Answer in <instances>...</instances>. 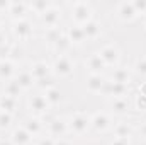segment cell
I'll use <instances>...</instances> for the list:
<instances>
[{
  "label": "cell",
  "mask_w": 146,
  "mask_h": 145,
  "mask_svg": "<svg viewBox=\"0 0 146 145\" xmlns=\"http://www.w3.org/2000/svg\"><path fill=\"white\" fill-rule=\"evenodd\" d=\"M63 7L68 10L72 24H76V26H83L95 17V9L90 2H80V0L78 2H68Z\"/></svg>",
  "instance_id": "1"
},
{
  "label": "cell",
  "mask_w": 146,
  "mask_h": 145,
  "mask_svg": "<svg viewBox=\"0 0 146 145\" xmlns=\"http://www.w3.org/2000/svg\"><path fill=\"white\" fill-rule=\"evenodd\" d=\"M66 121H68V130H70V135L72 138H80V137H85L88 132H90V113L83 111V109H76L70 113L66 116Z\"/></svg>",
  "instance_id": "2"
},
{
  "label": "cell",
  "mask_w": 146,
  "mask_h": 145,
  "mask_svg": "<svg viewBox=\"0 0 146 145\" xmlns=\"http://www.w3.org/2000/svg\"><path fill=\"white\" fill-rule=\"evenodd\" d=\"M34 29H36V26L29 17L21 19V21H14L9 26V33L12 36V41L19 43V44H24V43L31 41L34 38Z\"/></svg>",
  "instance_id": "3"
},
{
  "label": "cell",
  "mask_w": 146,
  "mask_h": 145,
  "mask_svg": "<svg viewBox=\"0 0 146 145\" xmlns=\"http://www.w3.org/2000/svg\"><path fill=\"white\" fill-rule=\"evenodd\" d=\"M26 109H27V114L31 116H37V118H46L53 109L49 108L46 97L42 92H29L26 94Z\"/></svg>",
  "instance_id": "4"
},
{
  "label": "cell",
  "mask_w": 146,
  "mask_h": 145,
  "mask_svg": "<svg viewBox=\"0 0 146 145\" xmlns=\"http://www.w3.org/2000/svg\"><path fill=\"white\" fill-rule=\"evenodd\" d=\"M44 123H46V135L53 137L54 140L58 138H65L70 135V130H68V121H66V116H60V114H48L46 118H42Z\"/></svg>",
  "instance_id": "5"
},
{
  "label": "cell",
  "mask_w": 146,
  "mask_h": 145,
  "mask_svg": "<svg viewBox=\"0 0 146 145\" xmlns=\"http://www.w3.org/2000/svg\"><path fill=\"white\" fill-rule=\"evenodd\" d=\"M76 70V63L73 60L72 55H65V56H54L51 62V72L53 75L61 80V79H70L75 75Z\"/></svg>",
  "instance_id": "6"
},
{
  "label": "cell",
  "mask_w": 146,
  "mask_h": 145,
  "mask_svg": "<svg viewBox=\"0 0 146 145\" xmlns=\"http://www.w3.org/2000/svg\"><path fill=\"white\" fill-rule=\"evenodd\" d=\"M114 121H115V118L109 111H95L90 114V132L99 133V135L110 133Z\"/></svg>",
  "instance_id": "7"
},
{
  "label": "cell",
  "mask_w": 146,
  "mask_h": 145,
  "mask_svg": "<svg viewBox=\"0 0 146 145\" xmlns=\"http://www.w3.org/2000/svg\"><path fill=\"white\" fill-rule=\"evenodd\" d=\"M97 55L100 56V60L106 63L107 68H115V67L121 65L122 51H121V48H119L115 43H112V41L104 43V44L97 50Z\"/></svg>",
  "instance_id": "8"
},
{
  "label": "cell",
  "mask_w": 146,
  "mask_h": 145,
  "mask_svg": "<svg viewBox=\"0 0 146 145\" xmlns=\"http://www.w3.org/2000/svg\"><path fill=\"white\" fill-rule=\"evenodd\" d=\"M114 17L119 22H122V24H133L134 21L139 19V15L136 14L131 0H124V2L114 3Z\"/></svg>",
  "instance_id": "9"
},
{
  "label": "cell",
  "mask_w": 146,
  "mask_h": 145,
  "mask_svg": "<svg viewBox=\"0 0 146 145\" xmlns=\"http://www.w3.org/2000/svg\"><path fill=\"white\" fill-rule=\"evenodd\" d=\"M107 101V108L109 113L117 118V119H122V118H131V101L129 97H112V99H106Z\"/></svg>",
  "instance_id": "10"
},
{
  "label": "cell",
  "mask_w": 146,
  "mask_h": 145,
  "mask_svg": "<svg viewBox=\"0 0 146 145\" xmlns=\"http://www.w3.org/2000/svg\"><path fill=\"white\" fill-rule=\"evenodd\" d=\"M61 19H63V7L60 3H54L48 12H44L37 19V22L42 29H53L61 26Z\"/></svg>",
  "instance_id": "11"
},
{
  "label": "cell",
  "mask_w": 146,
  "mask_h": 145,
  "mask_svg": "<svg viewBox=\"0 0 146 145\" xmlns=\"http://www.w3.org/2000/svg\"><path fill=\"white\" fill-rule=\"evenodd\" d=\"M110 133H112V137H117V138H133L136 133V119H133V118L115 119Z\"/></svg>",
  "instance_id": "12"
},
{
  "label": "cell",
  "mask_w": 146,
  "mask_h": 145,
  "mask_svg": "<svg viewBox=\"0 0 146 145\" xmlns=\"http://www.w3.org/2000/svg\"><path fill=\"white\" fill-rule=\"evenodd\" d=\"M133 92V85H126V84H119V82H112L107 79L102 96L106 99H112V97H129Z\"/></svg>",
  "instance_id": "13"
},
{
  "label": "cell",
  "mask_w": 146,
  "mask_h": 145,
  "mask_svg": "<svg viewBox=\"0 0 146 145\" xmlns=\"http://www.w3.org/2000/svg\"><path fill=\"white\" fill-rule=\"evenodd\" d=\"M21 126L26 128V130L33 135L34 140L39 138V137H42V135H46V123H44L42 118H37V116H31V114H27L26 118H22Z\"/></svg>",
  "instance_id": "14"
},
{
  "label": "cell",
  "mask_w": 146,
  "mask_h": 145,
  "mask_svg": "<svg viewBox=\"0 0 146 145\" xmlns=\"http://www.w3.org/2000/svg\"><path fill=\"white\" fill-rule=\"evenodd\" d=\"M106 77L112 82H119V84H126V85H133V80H134L131 67H127V65H119L115 68H110V72L106 73Z\"/></svg>",
  "instance_id": "15"
},
{
  "label": "cell",
  "mask_w": 146,
  "mask_h": 145,
  "mask_svg": "<svg viewBox=\"0 0 146 145\" xmlns=\"http://www.w3.org/2000/svg\"><path fill=\"white\" fill-rule=\"evenodd\" d=\"M82 29H83V34H85L87 43L99 41L100 38L104 36V24H102V21H99L97 17H94L92 21H88L87 24H83Z\"/></svg>",
  "instance_id": "16"
},
{
  "label": "cell",
  "mask_w": 146,
  "mask_h": 145,
  "mask_svg": "<svg viewBox=\"0 0 146 145\" xmlns=\"http://www.w3.org/2000/svg\"><path fill=\"white\" fill-rule=\"evenodd\" d=\"M106 82H107L106 75H100V73H87L85 75V89L88 94H94V96L100 94L102 96Z\"/></svg>",
  "instance_id": "17"
},
{
  "label": "cell",
  "mask_w": 146,
  "mask_h": 145,
  "mask_svg": "<svg viewBox=\"0 0 146 145\" xmlns=\"http://www.w3.org/2000/svg\"><path fill=\"white\" fill-rule=\"evenodd\" d=\"M31 14L29 10V2H10V7L7 10V19L10 22L14 21H21V19H27Z\"/></svg>",
  "instance_id": "18"
},
{
  "label": "cell",
  "mask_w": 146,
  "mask_h": 145,
  "mask_svg": "<svg viewBox=\"0 0 146 145\" xmlns=\"http://www.w3.org/2000/svg\"><path fill=\"white\" fill-rule=\"evenodd\" d=\"M83 68L87 73H100V75H106V70H107L106 63L100 60L97 51H94L83 58Z\"/></svg>",
  "instance_id": "19"
},
{
  "label": "cell",
  "mask_w": 146,
  "mask_h": 145,
  "mask_svg": "<svg viewBox=\"0 0 146 145\" xmlns=\"http://www.w3.org/2000/svg\"><path fill=\"white\" fill-rule=\"evenodd\" d=\"M9 140H10V144L12 145H34V138H33V135H31L26 128H22L21 125L14 126V128L10 130V133H9Z\"/></svg>",
  "instance_id": "20"
},
{
  "label": "cell",
  "mask_w": 146,
  "mask_h": 145,
  "mask_svg": "<svg viewBox=\"0 0 146 145\" xmlns=\"http://www.w3.org/2000/svg\"><path fill=\"white\" fill-rule=\"evenodd\" d=\"M14 80L19 84V87L22 89L24 94H29L36 87V80H34V77H33V73H31L29 68H19V72H17Z\"/></svg>",
  "instance_id": "21"
},
{
  "label": "cell",
  "mask_w": 146,
  "mask_h": 145,
  "mask_svg": "<svg viewBox=\"0 0 146 145\" xmlns=\"http://www.w3.org/2000/svg\"><path fill=\"white\" fill-rule=\"evenodd\" d=\"M19 72V63L12 62V60H0V82L5 84L12 79H15V75Z\"/></svg>",
  "instance_id": "22"
},
{
  "label": "cell",
  "mask_w": 146,
  "mask_h": 145,
  "mask_svg": "<svg viewBox=\"0 0 146 145\" xmlns=\"http://www.w3.org/2000/svg\"><path fill=\"white\" fill-rule=\"evenodd\" d=\"M65 34H66L68 39H70V43L73 44V48L83 46V44L87 43L82 26H76V24H68V26H65Z\"/></svg>",
  "instance_id": "23"
},
{
  "label": "cell",
  "mask_w": 146,
  "mask_h": 145,
  "mask_svg": "<svg viewBox=\"0 0 146 145\" xmlns=\"http://www.w3.org/2000/svg\"><path fill=\"white\" fill-rule=\"evenodd\" d=\"M29 70L33 73L34 80H41L44 77H49L53 75L51 72V62H46V60H36L29 65Z\"/></svg>",
  "instance_id": "24"
},
{
  "label": "cell",
  "mask_w": 146,
  "mask_h": 145,
  "mask_svg": "<svg viewBox=\"0 0 146 145\" xmlns=\"http://www.w3.org/2000/svg\"><path fill=\"white\" fill-rule=\"evenodd\" d=\"M49 50H51V53H53L54 56H65V55H70L73 51V44L70 43V39L66 38L65 31H63V34L56 39V43H54Z\"/></svg>",
  "instance_id": "25"
},
{
  "label": "cell",
  "mask_w": 146,
  "mask_h": 145,
  "mask_svg": "<svg viewBox=\"0 0 146 145\" xmlns=\"http://www.w3.org/2000/svg\"><path fill=\"white\" fill-rule=\"evenodd\" d=\"M54 5V2H51V0H33V2H29V10H31V14L39 19L44 12H48L51 7Z\"/></svg>",
  "instance_id": "26"
},
{
  "label": "cell",
  "mask_w": 146,
  "mask_h": 145,
  "mask_svg": "<svg viewBox=\"0 0 146 145\" xmlns=\"http://www.w3.org/2000/svg\"><path fill=\"white\" fill-rule=\"evenodd\" d=\"M131 72L134 75V79L146 80V55L136 56V60H134L133 65H131Z\"/></svg>",
  "instance_id": "27"
},
{
  "label": "cell",
  "mask_w": 146,
  "mask_h": 145,
  "mask_svg": "<svg viewBox=\"0 0 146 145\" xmlns=\"http://www.w3.org/2000/svg\"><path fill=\"white\" fill-rule=\"evenodd\" d=\"M44 94V97H46V101H48V104H49V108H58L61 103H63V92H61V89L56 85V87H53V89H49V91H46V92H42Z\"/></svg>",
  "instance_id": "28"
},
{
  "label": "cell",
  "mask_w": 146,
  "mask_h": 145,
  "mask_svg": "<svg viewBox=\"0 0 146 145\" xmlns=\"http://www.w3.org/2000/svg\"><path fill=\"white\" fill-rule=\"evenodd\" d=\"M2 94L3 96H10V97H15V99H21L24 96L22 89L19 87V84L14 79L9 80V82H5V84H2Z\"/></svg>",
  "instance_id": "29"
},
{
  "label": "cell",
  "mask_w": 146,
  "mask_h": 145,
  "mask_svg": "<svg viewBox=\"0 0 146 145\" xmlns=\"http://www.w3.org/2000/svg\"><path fill=\"white\" fill-rule=\"evenodd\" d=\"M63 31H65V28L63 26H60V28H53V29H42V36L41 39L44 41V44H48L49 48L56 43V39L63 34Z\"/></svg>",
  "instance_id": "30"
},
{
  "label": "cell",
  "mask_w": 146,
  "mask_h": 145,
  "mask_svg": "<svg viewBox=\"0 0 146 145\" xmlns=\"http://www.w3.org/2000/svg\"><path fill=\"white\" fill-rule=\"evenodd\" d=\"M0 109L3 113H10V114H17L19 109V99L10 97V96H0Z\"/></svg>",
  "instance_id": "31"
},
{
  "label": "cell",
  "mask_w": 146,
  "mask_h": 145,
  "mask_svg": "<svg viewBox=\"0 0 146 145\" xmlns=\"http://www.w3.org/2000/svg\"><path fill=\"white\" fill-rule=\"evenodd\" d=\"M131 96H133V103H131L133 111H136L139 114H145L146 113V96L139 94V92H134V91L131 92Z\"/></svg>",
  "instance_id": "32"
},
{
  "label": "cell",
  "mask_w": 146,
  "mask_h": 145,
  "mask_svg": "<svg viewBox=\"0 0 146 145\" xmlns=\"http://www.w3.org/2000/svg\"><path fill=\"white\" fill-rule=\"evenodd\" d=\"M56 85H58V79L54 75H49V77H44L41 80H36V87L34 89H37L39 92H46V91H49V89H53Z\"/></svg>",
  "instance_id": "33"
},
{
  "label": "cell",
  "mask_w": 146,
  "mask_h": 145,
  "mask_svg": "<svg viewBox=\"0 0 146 145\" xmlns=\"http://www.w3.org/2000/svg\"><path fill=\"white\" fill-rule=\"evenodd\" d=\"M15 119V114H10V113H0V133L3 132H9L12 130V123Z\"/></svg>",
  "instance_id": "34"
},
{
  "label": "cell",
  "mask_w": 146,
  "mask_h": 145,
  "mask_svg": "<svg viewBox=\"0 0 146 145\" xmlns=\"http://www.w3.org/2000/svg\"><path fill=\"white\" fill-rule=\"evenodd\" d=\"M134 137H138L143 144H146V119L136 121V133Z\"/></svg>",
  "instance_id": "35"
},
{
  "label": "cell",
  "mask_w": 146,
  "mask_h": 145,
  "mask_svg": "<svg viewBox=\"0 0 146 145\" xmlns=\"http://www.w3.org/2000/svg\"><path fill=\"white\" fill-rule=\"evenodd\" d=\"M133 7L139 17H146V0H133Z\"/></svg>",
  "instance_id": "36"
},
{
  "label": "cell",
  "mask_w": 146,
  "mask_h": 145,
  "mask_svg": "<svg viewBox=\"0 0 146 145\" xmlns=\"http://www.w3.org/2000/svg\"><path fill=\"white\" fill-rule=\"evenodd\" d=\"M54 144H56V140L49 135H42V137L34 140V145H54Z\"/></svg>",
  "instance_id": "37"
},
{
  "label": "cell",
  "mask_w": 146,
  "mask_h": 145,
  "mask_svg": "<svg viewBox=\"0 0 146 145\" xmlns=\"http://www.w3.org/2000/svg\"><path fill=\"white\" fill-rule=\"evenodd\" d=\"M109 145H133L131 138H117V137H112L109 140Z\"/></svg>",
  "instance_id": "38"
},
{
  "label": "cell",
  "mask_w": 146,
  "mask_h": 145,
  "mask_svg": "<svg viewBox=\"0 0 146 145\" xmlns=\"http://www.w3.org/2000/svg\"><path fill=\"white\" fill-rule=\"evenodd\" d=\"M9 7H10V0H0V15H2V17L7 15Z\"/></svg>",
  "instance_id": "39"
},
{
  "label": "cell",
  "mask_w": 146,
  "mask_h": 145,
  "mask_svg": "<svg viewBox=\"0 0 146 145\" xmlns=\"http://www.w3.org/2000/svg\"><path fill=\"white\" fill-rule=\"evenodd\" d=\"M134 92H139V94H143L146 96V80H141V82H138L136 85H134V89H133Z\"/></svg>",
  "instance_id": "40"
},
{
  "label": "cell",
  "mask_w": 146,
  "mask_h": 145,
  "mask_svg": "<svg viewBox=\"0 0 146 145\" xmlns=\"http://www.w3.org/2000/svg\"><path fill=\"white\" fill-rule=\"evenodd\" d=\"M54 145H76V142L73 140L72 137H65V138H58Z\"/></svg>",
  "instance_id": "41"
},
{
  "label": "cell",
  "mask_w": 146,
  "mask_h": 145,
  "mask_svg": "<svg viewBox=\"0 0 146 145\" xmlns=\"http://www.w3.org/2000/svg\"><path fill=\"white\" fill-rule=\"evenodd\" d=\"M7 41H10V38H9V34H7V33H5V29H3V31H0V46H2V44H5Z\"/></svg>",
  "instance_id": "42"
},
{
  "label": "cell",
  "mask_w": 146,
  "mask_h": 145,
  "mask_svg": "<svg viewBox=\"0 0 146 145\" xmlns=\"http://www.w3.org/2000/svg\"><path fill=\"white\" fill-rule=\"evenodd\" d=\"M0 145H12V144H10V140H9V137H5V138L2 137V138H0Z\"/></svg>",
  "instance_id": "43"
},
{
  "label": "cell",
  "mask_w": 146,
  "mask_h": 145,
  "mask_svg": "<svg viewBox=\"0 0 146 145\" xmlns=\"http://www.w3.org/2000/svg\"><path fill=\"white\" fill-rule=\"evenodd\" d=\"M3 28H5V17L0 15V31H3Z\"/></svg>",
  "instance_id": "44"
},
{
  "label": "cell",
  "mask_w": 146,
  "mask_h": 145,
  "mask_svg": "<svg viewBox=\"0 0 146 145\" xmlns=\"http://www.w3.org/2000/svg\"><path fill=\"white\" fill-rule=\"evenodd\" d=\"M143 28H145V31H146V17L143 19Z\"/></svg>",
  "instance_id": "45"
},
{
  "label": "cell",
  "mask_w": 146,
  "mask_h": 145,
  "mask_svg": "<svg viewBox=\"0 0 146 145\" xmlns=\"http://www.w3.org/2000/svg\"><path fill=\"white\" fill-rule=\"evenodd\" d=\"M0 96H2V82H0Z\"/></svg>",
  "instance_id": "46"
},
{
  "label": "cell",
  "mask_w": 146,
  "mask_h": 145,
  "mask_svg": "<svg viewBox=\"0 0 146 145\" xmlns=\"http://www.w3.org/2000/svg\"><path fill=\"white\" fill-rule=\"evenodd\" d=\"M0 113H2V109H0Z\"/></svg>",
  "instance_id": "47"
},
{
  "label": "cell",
  "mask_w": 146,
  "mask_h": 145,
  "mask_svg": "<svg viewBox=\"0 0 146 145\" xmlns=\"http://www.w3.org/2000/svg\"><path fill=\"white\" fill-rule=\"evenodd\" d=\"M0 138H2V137H0Z\"/></svg>",
  "instance_id": "48"
}]
</instances>
